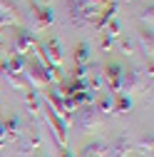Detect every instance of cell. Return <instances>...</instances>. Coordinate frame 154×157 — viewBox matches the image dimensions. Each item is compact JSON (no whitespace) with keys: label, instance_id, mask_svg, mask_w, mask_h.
Instances as JSON below:
<instances>
[{"label":"cell","instance_id":"6da1fadb","mask_svg":"<svg viewBox=\"0 0 154 157\" xmlns=\"http://www.w3.org/2000/svg\"><path fill=\"white\" fill-rule=\"evenodd\" d=\"M75 115H77V127H80V130H92V127L102 125V112L94 107V105L77 107Z\"/></svg>","mask_w":154,"mask_h":157},{"label":"cell","instance_id":"7a4b0ae2","mask_svg":"<svg viewBox=\"0 0 154 157\" xmlns=\"http://www.w3.org/2000/svg\"><path fill=\"white\" fill-rule=\"evenodd\" d=\"M32 30H47L55 20V15H52V8L50 5H35L32 3Z\"/></svg>","mask_w":154,"mask_h":157},{"label":"cell","instance_id":"3957f363","mask_svg":"<svg viewBox=\"0 0 154 157\" xmlns=\"http://www.w3.org/2000/svg\"><path fill=\"white\" fill-rule=\"evenodd\" d=\"M15 52H17V57H28V55L37 52V43L30 30H20L15 35Z\"/></svg>","mask_w":154,"mask_h":157},{"label":"cell","instance_id":"277c9868","mask_svg":"<svg viewBox=\"0 0 154 157\" xmlns=\"http://www.w3.org/2000/svg\"><path fill=\"white\" fill-rule=\"evenodd\" d=\"M122 67L117 65V63H107L105 67H102V80L109 85V90L117 95V90H119V82H122Z\"/></svg>","mask_w":154,"mask_h":157},{"label":"cell","instance_id":"5b68a950","mask_svg":"<svg viewBox=\"0 0 154 157\" xmlns=\"http://www.w3.org/2000/svg\"><path fill=\"white\" fill-rule=\"evenodd\" d=\"M3 130H5V140H8V142H17V140L23 137V122L17 120L15 115L8 117V120L3 122Z\"/></svg>","mask_w":154,"mask_h":157},{"label":"cell","instance_id":"8992f818","mask_svg":"<svg viewBox=\"0 0 154 157\" xmlns=\"http://www.w3.org/2000/svg\"><path fill=\"white\" fill-rule=\"evenodd\" d=\"M107 150H109V142L107 140H92L82 147V155L80 157H107Z\"/></svg>","mask_w":154,"mask_h":157},{"label":"cell","instance_id":"52a82bcc","mask_svg":"<svg viewBox=\"0 0 154 157\" xmlns=\"http://www.w3.org/2000/svg\"><path fill=\"white\" fill-rule=\"evenodd\" d=\"M129 137L127 135H119L114 142H109V150H107V157H129Z\"/></svg>","mask_w":154,"mask_h":157},{"label":"cell","instance_id":"ba28073f","mask_svg":"<svg viewBox=\"0 0 154 157\" xmlns=\"http://www.w3.org/2000/svg\"><path fill=\"white\" fill-rule=\"evenodd\" d=\"M127 110H132V97L129 95H119L117 92V97H114V107H112V112H127Z\"/></svg>","mask_w":154,"mask_h":157},{"label":"cell","instance_id":"9c48e42d","mask_svg":"<svg viewBox=\"0 0 154 157\" xmlns=\"http://www.w3.org/2000/svg\"><path fill=\"white\" fill-rule=\"evenodd\" d=\"M137 152H139V157H152V132L142 135V140L137 145Z\"/></svg>","mask_w":154,"mask_h":157},{"label":"cell","instance_id":"30bf717a","mask_svg":"<svg viewBox=\"0 0 154 157\" xmlns=\"http://www.w3.org/2000/svg\"><path fill=\"white\" fill-rule=\"evenodd\" d=\"M75 60H77V65H90V48H87L85 43H80V45H77Z\"/></svg>","mask_w":154,"mask_h":157},{"label":"cell","instance_id":"8fae6325","mask_svg":"<svg viewBox=\"0 0 154 157\" xmlns=\"http://www.w3.org/2000/svg\"><path fill=\"white\" fill-rule=\"evenodd\" d=\"M139 40H142L144 50H147V52H152V28H144V30L139 33Z\"/></svg>","mask_w":154,"mask_h":157},{"label":"cell","instance_id":"7c38bea8","mask_svg":"<svg viewBox=\"0 0 154 157\" xmlns=\"http://www.w3.org/2000/svg\"><path fill=\"white\" fill-rule=\"evenodd\" d=\"M94 107H97L100 112H109V110L114 107V97H102V100H100L97 105H94Z\"/></svg>","mask_w":154,"mask_h":157},{"label":"cell","instance_id":"4fadbf2b","mask_svg":"<svg viewBox=\"0 0 154 157\" xmlns=\"http://www.w3.org/2000/svg\"><path fill=\"white\" fill-rule=\"evenodd\" d=\"M119 50H122V55H134V45L127 37H119Z\"/></svg>","mask_w":154,"mask_h":157},{"label":"cell","instance_id":"5bb4252c","mask_svg":"<svg viewBox=\"0 0 154 157\" xmlns=\"http://www.w3.org/2000/svg\"><path fill=\"white\" fill-rule=\"evenodd\" d=\"M142 23H144V28H152V5L142 10Z\"/></svg>","mask_w":154,"mask_h":157},{"label":"cell","instance_id":"9a60e30c","mask_svg":"<svg viewBox=\"0 0 154 157\" xmlns=\"http://www.w3.org/2000/svg\"><path fill=\"white\" fill-rule=\"evenodd\" d=\"M5 142H8V140H5V130H3V122H0V150L5 147Z\"/></svg>","mask_w":154,"mask_h":157},{"label":"cell","instance_id":"2e32d148","mask_svg":"<svg viewBox=\"0 0 154 157\" xmlns=\"http://www.w3.org/2000/svg\"><path fill=\"white\" fill-rule=\"evenodd\" d=\"M35 5H47V0H32Z\"/></svg>","mask_w":154,"mask_h":157},{"label":"cell","instance_id":"e0dca14e","mask_svg":"<svg viewBox=\"0 0 154 157\" xmlns=\"http://www.w3.org/2000/svg\"><path fill=\"white\" fill-rule=\"evenodd\" d=\"M60 157H72V155H70V150H67V147H65V150H62V155H60Z\"/></svg>","mask_w":154,"mask_h":157},{"label":"cell","instance_id":"ac0fdd59","mask_svg":"<svg viewBox=\"0 0 154 157\" xmlns=\"http://www.w3.org/2000/svg\"><path fill=\"white\" fill-rule=\"evenodd\" d=\"M37 157H50V155L47 152H37Z\"/></svg>","mask_w":154,"mask_h":157}]
</instances>
